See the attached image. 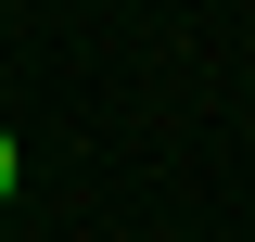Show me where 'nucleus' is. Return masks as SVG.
<instances>
[{
    "label": "nucleus",
    "instance_id": "obj_1",
    "mask_svg": "<svg viewBox=\"0 0 255 242\" xmlns=\"http://www.w3.org/2000/svg\"><path fill=\"white\" fill-rule=\"evenodd\" d=\"M13 179H26V153H13V127H0V204H13Z\"/></svg>",
    "mask_w": 255,
    "mask_h": 242
}]
</instances>
